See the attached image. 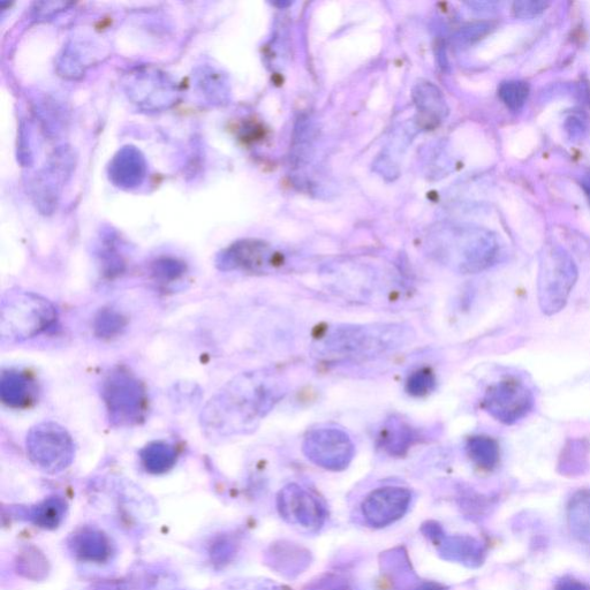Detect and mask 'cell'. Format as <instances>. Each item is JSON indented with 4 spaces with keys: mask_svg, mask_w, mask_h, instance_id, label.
<instances>
[{
    "mask_svg": "<svg viewBox=\"0 0 590 590\" xmlns=\"http://www.w3.org/2000/svg\"><path fill=\"white\" fill-rule=\"evenodd\" d=\"M285 393L281 378L266 369L233 378L203 408L204 435L217 441L251 433Z\"/></svg>",
    "mask_w": 590,
    "mask_h": 590,
    "instance_id": "6da1fadb",
    "label": "cell"
},
{
    "mask_svg": "<svg viewBox=\"0 0 590 590\" xmlns=\"http://www.w3.org/2000/svg\"><path fill=\"white\" fill-rule=\"evenodd\" d=\"M403 324L337 325L317 340V353L329 359H367L395 352L412 342Z\"/></svg>",
    "mask_w": 590,
    "mask_h": 590,
    "instance_id": "7a4b0ae2",
    "label": "cell"
},
{
    "mask_svg": "<svg viewBox=\"0 0 590 590\" xmlns=\"http://www.w3.org/2000/svg\"><path fill=\"white\" fill-rule=\"evenodd\" d=\"M427 246L437 262L460 274H476L493 264L496 245L486 234L440 225L430 232Z\"/></svg>",
    "mask_w": 590,
    "mask_h": 590,
    "instance_id": "3957f363",
    "label": "cell"
},
{
    "mask_svg": "<svg viewBox=\"0 0 590 590\" xmlns=\"http://www.w3.org/2000/svg\"><path fill=\"white\" fill-rule=\"evenodd\" d=\"M57 319V309L48 299L30 291H9L0 304L2 344L26 342L47 331Z\"/></svg>",
    "mask_w": 590,
    "mask_h": 590,
    "instance_id": "277c9868",
    "label": "cell"
},
{
    "mask_svg": "<svg viewBox=\"0 0 590 590\" xmlns=\"http://www.w3.org/2000/svg\"><path fill=\"white\" fill-rule=\"evenodd\" d=\"M102 398L113 427H133L146 420L147 392L139 378L130 370H111L102 384Z\"/></svg>",
    "mask_w": 590,
    "mask_h": 590,
    "instance_id": "5b68a950",
    "label": "cell"
},
{
    "mask_svg": "<svg viewBox=\"0 0 590 590\" xmlns=\"http://www.w3.org/2000/svg\"><path fill=\"white\" fill-rule=\"evenodd\" d=\"M27 455L41 471L57 474L73 463L75 445L68 431L56 422H42L29 430Z\"/></svg>",
    "mask_w": 590,
    "mask_h": 590,
    "instance_id": "8992f818",
    "label": "cell"
},
{
    "mask_svg": "<svg viewBox=\"0 0 590 590\" xmlns=\"http://www.w3.org/2000/svg\"><path fill=\"white\" fill-rule=\"evenodd\" d=\"M578 279L576 264L563 252L549 253L541 264L537 298L548 316L561 312L569 301Z\"/></svg>",
    "mask_w": 590,
    "mask_h": 590,
    "instance_id": "52a82bcc",
    "label": "cell"
},
{
    "mask_svg": "<svg viewBox=\"0 0 590 590\" xmlns=\"http://www.w3.org/2000/svg\"><path fill=\"white\" fill-rule=\"evenodd\" d=\"M302 451L310 463L317 467L330 472H342L352 463L355 446L345 430L319 427L308 431Z\"/></svg>",
    "mask_w": 590,
    "mask_h": 590,
    "instance_id": "ba28073f",
    "label": "cell"
},
{
    "mask_svg": "<svg viewBox=\"0 0 590 590\" xmlns=\"http://www.w3.org/2000/svg\"><path fill=\"white\" fill-rule=\"evenodd\" d=\"M277 509L287 524L319 532L328 518V510L320 498L299 484H287L277 496Z\"/></svg>",
    "mask_w": 590,
    "mask_h": 590,
    "instance_id": "9c48e42d",
    "label": "cell"
},
{
    "mask_svg": "<svg viewBox=\"0 0 590 590\" xmlns=\"http://www.w3.org/2000/svg\"><path fill=\"white\" fill-rule=\"evenodd\" d=\"M483 407L497 421L514 425L532 412L534 397L523 383L503 381L488 389L483 398Z\"/></svg>",
    "mask_w": 590,
    "mask_h": 590,
    "instance_id": "30bf717a",
    "label": "cell"
},
{
    "mask_svg": "<svg viewBox=\"0 0 590 590\" xmlns=\"http://www.w3.org/2000/svg\"><path fill=\"white\" fill-rule=\"evenodd\" d=\"M411 490L402 487H383L370 493L362 502L361 512L373 528H384L402 519L410 509Z\"/></svg>",
    "mask_w": 590,
    "mask_h": 590,
    "instance_id": "8fae6325",
    "label": "cell"
},
{
    "mask_svg": "<svg viewBox=\"0 0 590 590\" xmlns=\"http://www.w3.org/2000/svg\"><path fill=\"white\" fill-rule=\"evenodd\" d=\"M278 263L277 254L266 242L242 240L219 255L217 267L223 271L263 274L275 268Z\"/></svg>",
    "mask_w": 590,
    "mask_h": 590,
    "instance_id": "7c38bea8",
    "label": "cell"
},
{
    "mask_svg": "<svg viewBox=\"0 0 590 590\" xmlns=\"http://www.w3.org/2000/svg\"><path fill=\"white\" fill-rule=\"evenodd\" d=\"M421 532L437 548L445 561L460 563L468 567H478L484 561L486 549L471 536H448L436 521H427Z\"/></svg>",
    "mask_w": 590,
    "mask_h": 590,
    "instance_id": "4fadbf2b",
    "label": "cell"
},
{
    "mask_svg": "<svg viewBox=\"0 0 590 590\" xmlns=\"http://www.w3.org/2000/svg\"><path fill=\"white\" fill-rule=\"evenodd\" d=\"M423 440L422 433L402 419L391 418L378 430V448L392 457H403L415 444Z\"/></svg>",
    "mask_w": 590,
    "mask_h": 590,
    "instance_id": "5bb4252c",
    "label": "cell"
},
{
    "mask_svg": "<svg viewBox=\"0 0 590 590\" xmlns=\"http://www.w3.org/2000/svg\"><path fill=\"white\" fill-rule=\"evenodd\" d=\"M413 100L418 111L419 124L425 130H433L448 115V105L440 88H437L434 83L429 81L416 83Z\"/></svg>",
    "mask_w": 590,
    "mask_h": 590,
    "instance_id": "9a60e30c",
    "label": "cell"
},
{
    "mask_svg": "<svg viewBox=\"0 0 590 590\" xmlns=\"http://www.w3.org/2000/svg\"><path fill=\"white\" fill-rule=\"evenodd\" d=\"M270 562L272 569L279 574L294 579L307 570L312 562V555L297 543L282 541L271 547Z\"/></svg>",
    "mask_w": 590,
    "mask_h": 590,
    "instance_id": "2e32d148",
    "label": "cell"
},
{
    "mask_svg": "<svg viewBox=\"0 0 590 590\" xmlns=\"http://www.w3.org/2000/svg\"><path fill=\"white\" fill-rule=\"evenodd\" d=\"M70 549L80 561L92 563L107 561L111 551L107 536L90 528H83L71 536Z\"/></svg>",
    "mask_w": 590,
    "mask_h": 590,
    "instance_id": "e0dca14e",
    "label": "cell"
},
{
    "mask_svg": "<svg viewBox=\"0 0 590 590\" xmlns=\"http://www.w3.org/2000/svg\"><path fill=\"white\" fill-rule=\"evenodd\" d=\"M34 385L28 376L15 370H7L0 377V399L10 408H24L32 402Z\"/></svg>",
    "mask_w": 590,
    "mask_h": 590,
    "instance_id": "ac0fdd59",
    "label": "cell"
},
{
    "mask_svg": "<svg viewBox=\"0 0 590 590\" xmlns=\"http://www.w3.org/2000/svg\"><path fill=\"white\" fill-rule=\"evenodd\" d=\"M140 459L148 473L162 475L176 466L178 452L175 446L168 442L154 441L141 449Z\"/></svg>",
    "mask_w": 590,
    "mask_h": 590,
    "instance_id": "d6986e66",
    "label": "cell"
},
{
    "mask_svg": "<svg viewBox=\"0 0 590 590\" xmlns=\"http://www.w3.org/2000/svg\"><path fill=\"white\" fill-rule=\"evenodd\" d=\"M466 452L473 463L484 471L494 470L499 461V445L488 436L471 437L466 443Z\"/></svg>",
    "mask_w": 590,
    "mask_h": 590,
    "instance_id": "ffe728a7",
    "label": "cell"
},
{
    "mask_svg": "<svg viewBox=\"0 0 590 590\" xmlns=\"http://www.w3.org/2000/svg\"><path fill=\"white\" fill-rule=\"evenodd\" d=\"M66 510L67 505L63 498L50 497L33 509L30 518L36 526L55 529L62 524Z\"/></svg>",
    "mask_w": 590,
    "mask_h": 590,
    "instance_id": "44dd1931",
    "label": "cell"
},
{
    "mask_svg": "<svg viewBox=\"0 0 590 590\" xmlns=\"http://www.w3.org/2000/svg\"><path fill=\"white\" fill-rule=\"evenodd\" d=\"M126 317L116 309L104 308L97 314L94 331L97 337L111 339L121 335L126 329Z\"/></svg>",
    "mask_w": 590,
    "mask_h": 590,
    "instance_id": "7402d4cb",
    "label": "cell"
},
{
    "mask_svg": "<svg viewBox=\"0 0 590 590\" xmlns=\"http://www.w3.org/2000/svg\"><path fill=\"white\" fill-rule=\"evenodd\" d=\"M437 381L433 370L421 368L408 376L405 389L412 397H425L436 389Z\"/></svg>",
    "mask_w": 590,
    "mask_h": 590,
    "instance_id": "603a6c76",
    "label": "cell"
},
{
    "mask_svg": "<svg viewBox=\"0 0 590 590\" xmlns=\"http://www.w3.org/2000/svg\"><path fill=\"white\" fill-rule=\"evenodd\" d=\"M571 525L582 539L590 540V497L581 495L571 506Z\"/></svg>",
    "mask_w": 590,
    "mask_h": 590,
    "instance_id": "cb8c5ba5",
    "label": "cell"
},
{
    "mask_svg": "<svg viewBox=\"0 0 590 590\" xmlns=\"http://www.w3.org/2000/svg\"><path fill=\"white\" fill-rule=\"evenodd\" d=\"M185 271L186 267L183 263L176 260L164 259L157 261L154 264L153 269H151V274H153L156 282L161 284H171L183 277Z\"/></svg>",
    "mask_w": 590,
    "mask_h": 590,
    "instance_id": "d4e9b609",
    "label": "cell"
},
{
    "mask_svg": "<svg viewBox=\"0 0 590 590\" xmlns=\"http://www.w3.org/2000/svg\"><path fill=\"white\" fill-rule=\"evenodd\" d=\"M304 590H357L352 582L338 574L329 573L316 578Z\"/></svg>",
    "mask_w": 590,
    "mask_h": 590,
    "instance_id": "484cf974",
    "label": "cell"
},
{
    "mask_svg": "<svg viewBox=\"0 0 590 590\" xmlns=\"http://www.w3.org/2000/svg\"><path fill=\"white\" fill-rule=\"evenodd\" d=\"M555 590H590V585L573 578H563L558 581Z\"/></svg>",
    "mask_w": 590,
    "mask_h": 590,
    "instance_id": "4316f807",
    "label": "cell"
},
{
    "mask_svg": "<svg viewBox=\"0 0 590 590\" xmlns=\"http://www.w3.org/2000/svg\"><path fill=\"white\" fill-rule=\"evenodd\" d=\"M412 590H449L441 584H437L434 581H422L419 582Z\"/></svg>",
    "mask_w": 590,
    "mask_h": 590,
    "instance_id": "83f0119b",
    "label": "cell"
}]
</instances>
